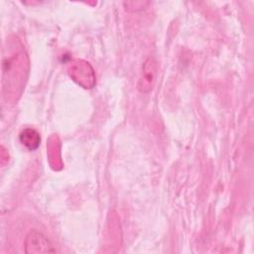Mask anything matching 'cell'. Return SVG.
Here are the masks:
<instances>
[{"label":"cell","mask_w":254,"mask_h":254,"mask_svg":"<svg viewBox=\"0 0 254 254\" xmlns=\"http://www.w3.org/2000/svg\"><path fill=\"white\" fill-rule=\"evenodd\" d=\"M7 56L3 57V85L4 90H7L5 97L20 95L25 85L28 73V58L18 41L9 43Z\"/></svg>","instance_id":"6da1fadb"},{"label":"cell","mask_w":254,"mask_h":254,"mask_svg":"<svg viewBox=\"0 0 254 254\" xmlns=\"http://www.w3.org/2000/svg\"><path fill=\"white\" fill-rule=\"evenodd\" d=\"M68 75L83 88L89 89L95 85V73L89 63L83 60H72L67 66Z\"/></svg>","instance_id":"7a4b0ae2"},{"label":"cell","mask_w":254,"mask_h":254,"mask_svg":"<svg viewBox=\"0 0 254 254\" xmlns=\"http://www.w3.org/2000/svg\"><path fill=\"white\" fill-rule=\"evenodd\" d=\"M158 73V64L156 60L149 57L143 64L140 76L137 83V88L142 93L150 92L156 82Z\"/></svg>","instance_id":"3957f363"},{"label":"cell","mask_w":254,"mask_h":254,"mask_svg":"<svg viewBox=\"0 0 254 254\" xmlns=\"http://www.w3.org/2000/svg\"><path fill=\"white\" fill-rule=\"evenodd\" d=\"M25 251L27 253H51L56 250L42 232L33 229L26 236Z\"/></svg>","instance_id":"277c9868"},{"label":"cell","mask_w":254,"mask_h":254,"mask_svg":"<svg viewBox=\"0 0 254 254\" xmlns=\"http://www.w3.org/2000/svg\"><path fill=\"white\" fill-rule=\"evenodd\" d=\"M19 140L24 147L30 151L38 149L41 143V136L37 130L34 128H25L19 135Z\"/></svg>","instance_id":"5b68a950"}]
</instances>
